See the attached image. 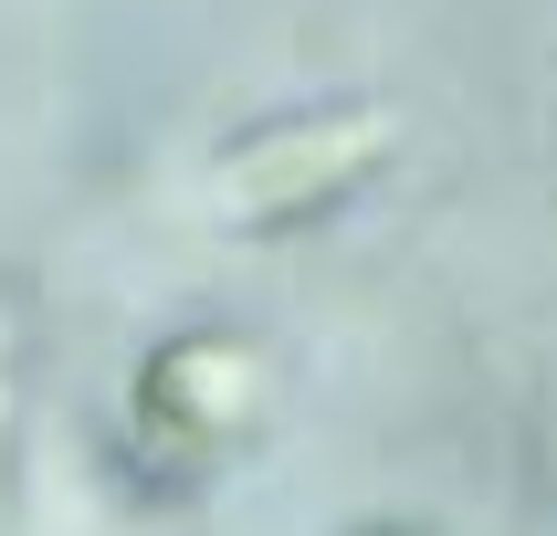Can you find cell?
I'll return each mask as SVG.
<instances>
[{"mask_svg": "<svg viewBox=\"0 0 557 536\" xmlns=\"http://www.w3.org/2000/svg\"><path fill=\"white\" fill-rule=\"evenodd\" d=\"M389 158H400V116L369 105V95H337V105H295V116L243 126V137L211 158L200 189H211L221 232L284 242V232H315L326 211H347Z\"/></svg>", "mask_w": 557, "mask_h": 536, "instance_id": "obj_1", "label": "cell"}, {"mask_svg": "<svg viewBox=\"0 0 557 536\" xmlns=\"http://www.w3.org/2000/svg\"><path fill=\"white\" fill-rule=\"evenodd\" d=\"M263 400H274V358L243 326H189V337L148 347V369L126 389V421L169 463H221L263 432Z\"/></svg>", "mask_w": 557, "mask_h": 536, "instance_id": "obj_2", "label": "cell"}, {"mask_svg": "<svg viewBox=\"0 0 557 536\" xmlns=\"http://www.w3.org/2000/svg\"><path fill=\"white\" fill-rule=\"evenodd\" d=\"M347 536H410V526H400V515H369V526H347Z\"/></svg>", "mask_w": 557, "mask_h": 536, "instance_id": "obj_4", "label": "cell"}, {"mask_svg": "<svg viewBox=\"0 0 557 536\" xmlns=\"http://www.w3.org/2000/svg\"><path fill=\"white\" fill-rule=\"evenodd\" d=\"M11 421H22V369H11V306H0V504H11Z\"/></svg>", "mask_w": 557, "mask_h": 536, "instance_id": "obj_3", "label": "cell"}]
</instances>
